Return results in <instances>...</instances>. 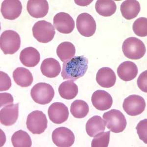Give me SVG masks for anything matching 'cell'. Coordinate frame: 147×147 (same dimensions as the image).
<instances>
[{
    "label": "cell",
    "instance_id": "ac0fdd59",
    "mask_svg": "<svg viewBox=\"0 0 147 147\" xmlns=\"http://www.w3.org/2000/svg\"><path fill=\"white\" fill-rule=\"evenodd\" d=\"M117 71L119 78L125 82H129L135 79L138 73L137 65L130 61H126L121 64Z\"/></svg>",
    "mask_w": 147,
    "mask_h": 147
},
{
    "label": "cell",
    "instance_id": "6da1fadb",
    "mask_svg": "<svg viewBox=\"0 0 147 147\" xmlns=\"http://www.w3.org/2000/svg\"><path fill=\"white\" fill-rule=\"evenodd\" d=\"M88 60L84 55L76 56L64 62L61 76L63 80H76L83 77L88 67Z\"/></svg>",
    "mask_w": 147,
    "mask_h": 147
},
{
    "label": "cell",
    "instance_id": "9c48e42d",
    "mask_svg": "<svg viewBox=\"0 0 147 147\" xmlns=\"http://www.w3.org/2000/svg\"><path fill=\"white\" fill-rule=\"evenodd\" d=\"M77 28L79 33L82 36H92L96 30L95 20L90 14L82 13L77 17Z\"/></svg>",
    "mask_w": 147,
    "mask_h": 147
},
{
    "label": "cell",
    "instance_id": "f1b7e54d",
    "mask_svg": "<svg viewBox=\"0 0 147 147\" xmlns=\"http://www.w3.org/2000/svg\"><path fill=\"white\" fill-rule=\"evenodd\" d=\"M134 34L140 37L147 36V19L146 17L139 18L134 21L132 26Z\"/></svg>",
    "mask_w": 147,
    "mask_h": 147
},
{
    "label": "cell",
    "instance_id": "d6986e66",
    "mask_svg": "<svg viewBox=\"0 0 147 147\" xmlns=\"http://www.w3.org/2000/svg\"><path fill=\"white\" fill-rule=\"evenodd\" d=\"M20 60L26 67H35L40 62V53L34 47H27L20 53Z\"/></svg>",
    "mask_w": 147,
    "mask_h": 147
},
{
    "label": "cell",
    "instance_id": "f546056e",
    "mask_svg": "<svg viewBox=\"0 0 147 147\" xmlns=\"http://www.w3.org/2000/svg\"><path fill=\"white\" fill-rule=\"evenodd\" d=\"M110 131L102 132L94 137L91 143L92 147H107L110 139Z\"/></svg>",
    "mask_w": 147,
    "mask_h": 147
},
{
    "label": "cell",
    "instance_id": "cb8c5ba5",
    "mask_svg": "<svg viewBox=\"0 0 147 147\" xmlns=\"http://www.w3.org/2000/svg\"><path fill=\"white\" fill-rule=\"evenodd\" d=\"M95 9L101 16L109 17L115 13L117 5L112 0H98L96 3Z\"/></svg>",
    "mask_w": 147,
    "mask_h": 147
},
{
    "label": "cell",
    "instance_id": "8fae6325",
    "mask_svg": "<svg viewBox=\"0 0 147 147\" xmlns=\"http://www.w3.org/2000/svg\"><path fill=\"white\" fill-rule=\"evenodd\" d=\"M48 114L50 120L56 124H61L66 122L69 115L68 107L60 102L52 104L49 108Z\"/></svg>",
    "mask_w": 147,
    "mask_h": 147
},
{
    "label": "cell",
    "instance_id": "44dd1931",
    "mask_svg": "<svg viewBox=\"0 0 147 147\" xmlns=\"http://www.w3.org/2000/svg\"><path fill=\"white\" fill-rule=\"evenodd\" d=\"M12 76L15 83L22 87L30 86L34 80L31 72L24 67H18L13 72Z\"/></svg>",
    "mask_w": 147,
    "mask_h": 147
},
{
    "label": "cell",
    "instance_id": "e0dca14e",
    "mask_svg": "<svg viewBox=\"0 0 147 147\" xmlns=\"http://www.w3.org/2000/svg\"><path fill=\"white\" fill-rule=\"evenodd\" d=\"M96 80L101 87L110 88L115 85L116 76L111 69L109 67H102L97 72Z\"/></svg>",
    "mask_w": 147,
    "mask_h": 147
},
{
    "label": "cell",
    "instance_id": "3957f363",
    "mask_svg": "<svg viewBox=\"0 0 147 147\" xmlns=\"http://www.w3.org/2000/svg\"><path fill=\"white\" fill-rule=\"evenodd\" d=\"M102 117L107 129L114 133L123 132L126 127L127 120L120 110L111 109L105 113Z\"/></svg>",
    "mask_w": 147,
    "mask_h": 147
},
{
    "label": "cell",
    "instance_id": "7a4b0ae2",
    "mask_svg": "<svg viewBox=\"0 0 147 147\" xmlns=\"http://www.w3.org/2000/svg\"><path fill=\"white\" fill-rule=\"evenodd\" d=\"M122 51L124 55L128 59L137 60L144 57L146 49L141 40L135 37H130L124 41Z\"/></svg>",
    "mask_w": 147,
    "mask_h": 147
},
{
    "label": "cell",
    "instance_id": "603a6c76",
    "mask_svg": "<svg viewBox=\"0 0 147 147\" xmlns=\"http://www.w3.org/2000/svg\"><path fill=\"white\" fill-rule=\"evenodd\" d=\"M105 122L100 116H94L89 119L86 124V131L87 134L94 137L98 134L105 131Z\"/></svg>",
    "mask_w": 147,
    "mask_h": 147
},
{
    "label": "cell",
    "instance_id": "277c9868",
    "mask_svg": "<svg viewBox=\"0 0 147 147\" xmlns=\"http://www.w3.org/2000/svg\"><path fill=\"white\" fill-rule=\"evenodd\" d=\"M21 46L19 34L14 30L3 32L0 38V47L5 55H13L19 50Z\"/></svg>",
    "mask_w": 147,
    "mask_h": 147
},
{
    "label": "cell",
    "instance_id": "2e32d148",
    "mask_svg": "<svg viewBox=\"0 0 147 147\" xmlns=\"http://www.w3.org/2000/svg\"><path fill=\"white\" fill-rule=\"evenodd\" d=\"M27 9L31 16L40 18L47 15L49 7L48 1L46 0H30L27 3Z\"/></svg>",
    "mask_w": 147,
    "mask_h": 147
},
{
    "label": "cell",
    "instance_id": "d4e9b609",
    "mask_svg": "<svg viewBox=\"0 0 147 147\" xmlns=\"http://www.w3.org/2000/svg\"><path fill=\"white\" fill-rule=\"evenodd\" d=\"M60 96L66 100H72L77 96L79 90L73 80H67L60 84L59 88Z\"/></svg>",
    "mask_w": 147,
    "mask_h": 147
},
{
    "label": "cell",
    "instance_id": "4dcf8cb0",
    "mask_svg": "<svg viewBox=\"0 0 147 147\" xmlns=\"http://www.w3.org/2000/svg\"><path fill=\"white\" fill-rule=\"evenodd\" d=\"M137 133L139 138L147 144V119H144L139 122L136 127Z\"/></svg>",
    "mask_w": 147,
    "mask_h": 147
},
{
    "label": "cell",
    "instance_id": "7402d4cb",
    "mask_svg": "<svg viewBox=\"0 0 147 147\" xmlns=\"http://www.w3.org/2000/svg\"><path fill=\"white\" fill-rule=\"evenodd\" d=\"M140 9V3L136 0L125 1L121 5L122 16L127 20H131L137 17Z\"/></svg>",
    "mask_w": 147,
    "mask_h": 147
},
{
    "label": "cell",
    "instance_id": "ba28073f",
    "mask_svg": "<svg viewBox=\"0 0 147 147\" xmlns=\"http://www.w3.org/2000/svg\"><path fill=\"white\" fill-rule=\"evenodd\" d=\"M123 107L124 111L129 115H138L142 113L145 109V100L140 96L131 95L125 99Z\"/></svg>",
    "mask_w": 147,
    "mask_h": 147
},
{
    "label": "cell",
    "instance_id": "4fadbf2b",
    "mask_svg": "<svg viewBox=\"0 0 147 147\" xmlns=\"http://www.w3.org/2000/svg\"><path fill=\"white\" fill-rule=\"evenodd\" d=\"M22 5L18 0H5L1 5V12L3 18L7 20H15L22 13Z\"/></svg>",
    "mask_w": 147,
    "mask_h": 147
},
{
    "label": "cell",
    "instance_id": "9a60e30c",
    "mask_svg": "<svg viewBox=\"0 0 147 147\" xmlns=\"http://www.w3.org/2000/svg\"><path fill=\"white\" fill-rule=\"evenodd\" d=\"M19 116V104L6 105L0 111L1 123L5 126L13 125Z\"/></svg>",
    "mask_w": 147,
    "mask_h": 147
},
{
    "label": "cell",
    "instance_id": "7c38bea8",
    "mask_svg": "<svg viewBox=\"0 0 147 147\" xmlns=\"http://www.w3.org/2000/svg\"><path fill=\"white\" fill-rule=\"evenodd\" d=\"M54 25L58 32L63 34H70L75 27L73 18L63 12L58 13L54 16Z\"/></svg>",
    "mask_w": 147,
    "mask_h": 147
},
{
    "label": "cell",
    "instance_id": "4316f807",
    "mask_svg": "<svg viewBox=\"0 0 147 147\" xmlns=\"http://www.w3.org/2000/svg\"><path fill=\"white\" fill-rule=\"evenodd\" d=\"M89 107L86 102L82 100L74 101L71 105L70 112L74 117L82 119L87 116Z\"/></svg>",
    "mask_w": 147,
    "mask_h": 147
},
{
    "label": "cell",
    "instance_id": "8992f818",
    "mask_svg": "<svg viewBox=\"0 0 147 147\" xmlns=\"http://www.w3.org/2000/svg\"><path fill=\"white\" fill-rule=\"evenodd\" d=\"M32 30L34 37L42 43H47L51 41L55 34L54 26L45 20L37 22L32 27Z\"/></svg>",
    "mask_w": 147,
    "mask_h": 147
},
{
    "label": "cell",
    "instance_id": "ffe728a7",
    "mask_svg": "<svg viewBox=\"0 0 147 147\" xmlns=\"http://www.w3.org/2000/svg\"><path fill=\"white\" fill-rule=\"evenodd\" d=\"M40 69L44 76L49 78H54L60 73L61 66L59 62L55 59L48 58L42 61Z\"/></svg>",
    "mask_w": 147,
    "mask_h": 147
},
{
    "label": "cell",
    "instance_id": "d6a6232c",
    "mask_svg": "<svg viewBox=\"0 0 147 147\" xmlns=\"http://www.w3.org/2000/svg\"><path fill=\"white\" fill-rule=\"evenodd\" d=\"M147 71L142 72L137 79V83L139 88L143 92H147Z\"/></svg>",
    "mask_w": 147,
    "mask_h": 147
},
{
    "label": "cell",
    "instance_id": "836d02e7",
    "mask_svg": "<svg viewBox=\"0 0 147 147\" xmlns=\"http://www.w3.org/2000/svg\"><path fill=\"white\" fill-rule=\"evenodd\" d=\"M0 101H1V105L0 107H2L3 106L13 104L14 100L12 96L9 93H0Z\"/></svg>",
    "mask_w": 147,
    "mask_h": 147
},
{
    "label": "cell",
    "instance_id": "5b68a950",
    "mask_svg": "<svg viewBox=\"0 0 147 147\" xmlns=\"http://www.w3.org/2000/svg\"><path fill=\"white\" fill-rule=\"evenodd\" d=\"M33 100L37 104L45 105L52 101L55 96L53 87L49 84L40 82L35 84L30 91Z\"/></svg>",
    "mask_w": 147,
    "mask_h": 147
},
{
    "label": "cell",
    "instance_id": "30bf717a",
    "mask_svg": "<svg viewBox=\"0 0 147 147\" xmlns=\"http://www.w3.org/2000/svg\"><path fill=\"white\" fill-rule=\"evenodd\" d=\"M53 142L59 147H69L74 143L75 137L70 129L65 127H59L52 133Z\"/></svg>",
    "mask_w": 147,
    "mask_h": 147
},
{
    "label": "cell",
    "instance_id": "5bb4252c",
    "mask_svg": "<svg viewBox=\"0 0 147 147\" xmlns=\"http://www.w3.org/2000/svg\"><path fill=\"white\" fill-rule=\"evenodd\" d=\"M91 101L94 107L98 110L101 111L109 109L113 104V99L110 94L102 90H98L94 92Z\"/></svg>",
    "mask_w": 147,
    "mask_h": 147
},
{
    "label": "cell",
    "instance_id": "52a82bcc",
    "mask_svg": "<svg viewBox=\"0 0 147 147\" xmlns=\"http://www.w3.org/2000/svg\"><path fill=\"white\" fill-rule=\"evenodd\" d=\"M26 125L28 130L32 134H42L47 128L48 120L46 116L41 111H32L28 116Z\"/></svg>",
    "mask_w": 147,
    "mask_h": 147
},
{
    "label": "cell",
    "instance_id": "484cf974",
    "mask_svg": "<svg viewBox=\"0 0 147 147\" xmlns=\"http://www.w3.org/2000/svg\"><path fill=\"white\" fill-rule=\"evenodd\" d=\"M57 54L61 61L66 62L74 57L76 54L75 47L71 42H62L57 48Z\"/></svg>",
    "mask_w": 147,
    "mask_h": 147
},
{
    "label": "cell",
    "instance_id": "1f68e13d",
    "mask_svg": "<svg viewBox=\"0 0 147 147\" xmlns=\"http://www.w3.org/2000/svg\"><path fill=\"white\" fill-rule=\"evenodd\" d=\"M0 91L8 90L11 86V80L10 77L5 72H0Z\"/></svg>",
    "mask_w": 147,
    "mask_h": 147
},
{
    "label": "cell",
    "instance_id": "83f0119b",
    "mask_svg": "<svg viewBox=\"0 0 147 147\" xmlns=\"http://www.w3.org/2000/svg\"><path fill=\"white\" fill-rule=\"evenodd\" d=\"M11 142L15 147H30L32 145L30 136L22 130H18L12 135Z\"/></svg>",
    "mask_w": 147,
    "mask_h": 147
}]
</instances>
